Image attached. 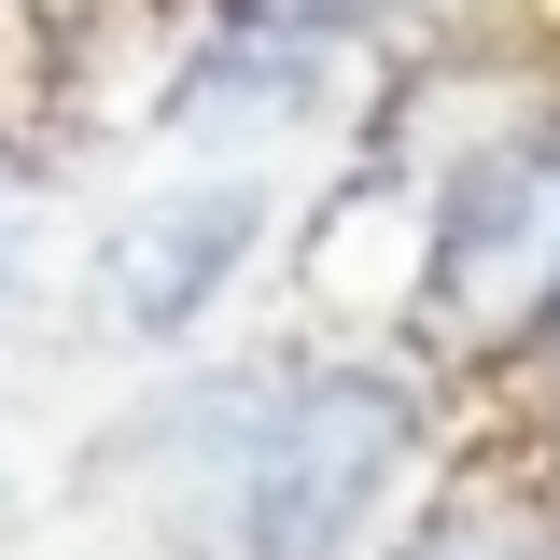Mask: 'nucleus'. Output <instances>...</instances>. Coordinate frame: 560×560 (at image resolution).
Instances as JSON below:
<instances>
[{"instance_id":"nucleus-1","label":"nucleus","mask_w":560,"mask_h":560,"mask_svg":"<svg viewBox=\"0 0 560 560\" xmlns=\"http://www.w3.org/2000/svg\"><path fill=\"white\" fill-rule=\"evenodd\" d=\"M407 393L378 364H323V378H280L253 393V434H238V477H224V533L253 560H337L378 490L407 477Z\"/></svg>"},{"instance_id":"nucleus-2","label":"nucleus","mask_w":560,"mask_h":560,"mask_svg":"<svg viewBox=\"0 0 560 560\" xmlns=\"http://www.w3.org/2000/svg\"><path fill=\"white\" fill-rule=\"evenodd\" d=\"M420 294L448 337H518L560 308V140L477 154L448 210L420 224Z\"/></svg>"},{"instance_id":"nucleus-3","label":"nucleus","mask_w":560,"mask_h":560,"mask_svg":"<svg viewBox=\"0 0 560 560\" xmlns=\"http://www.w3.org/2000/svg\"><path fill=\"white\" fill-rule=\"evenodd\" d=\"M253 238H267V183H253V168L168 183V197H140L127 224H113L98 308H113L127 337H197L210 308H224V280L253 267Z\"/></svg>"},{"instance_id":"nucleus-4","label":"nucleus","mask_w":560,"mask_h":560,"mask_svg":"<svg viewBox=\"0 0 560 560\" xmlns=\"http://www.w3.org/2000/svg\"><path fill=\"white\" fill-rule=\"evenodd\" d=\"M407 560H560V547L533 533V518H490V504H448V518H434V533H420Z\"/></svg>"},{"instance_id":"nucleus-5","label":"nucleus","mask_w":560,"mask_h":560,"mask_svg":"<svg viewBox=\"0 0 560 560\" xmlns=\"http://www.w3.org/2000/svg\"><path fill=\"white\" fill-rule=\"evenodd\" d=\"M238 14H280V28H323V14H364V0H238Z\"/></svg>"}]
</instances>
